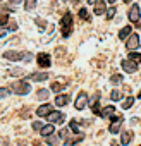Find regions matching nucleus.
Here are the masks:
<instances>
[{
	"mask_svg": "<svg viewBox=\"0 0 141 146\" xmlns=\"http://www.w3.org/2000/svg\"><path fill=\"white\" fill-rule=\"evenodd\" d=\"M47 141H48L50 146H55L57 144V137H53V136H47Z\"/></svg>",
	"mask_w": 141,
	"mask_h": 146,
	"instance_id": "nucleus-34",
	"label": "nucleus"
},
{
	"mask_svg": "<svg viewBox=\"0 0 141 146\" xmlns=\"http://www.w3.org/2000/svg\"><path fill=\"white\" fill-rule=\"evenodd\" d=\"M7 23H9L7 12H2V14H0V26H4V24H7Z\"/></svg>",
	"mask_w": 141,
	"mask_h": 146,
	"instance_id": "nucleus-29",
	"label": "nucleus"
},
{
	"mask_svg": "<svg viewBox=\"0 0 141 146\" xmlns=\"http://www.w3.org/2000/svg\"><path fill=\"white\" fill-rule=\"evenodd\" d=\"M9 95V90L7 88H0V98H4V96H7Z\"/></svg>",
	"mask_w": 141,
	"mask_h": 146,
	"instance_id": "nucleus-35",
	"label": "nucleus"
},
{
	"mask_svg": "<svg viewBox=\"0 0 141 146\" xmlns=\"http://www.w3.org/2000/svg\"><path fill=\"white\" fill-rule=\"evenodd\" d=\"M139 16H141L139 5H138V4H132V5H131V9H129V12H127L129 21H131V23H138V21H139Z\"/></svg>",
	"mask_w": 141,
	"mask_h": 146,
	"instance_id": "nucleus-5",
	"label": "nucleus"
},
{
	"mask_svg": "<svg viewBox=\"0 0 141 146\" xmlns=\"http://www.w3.org/2000/svg\"><path fill=\"white\" fill-rule=\"evenodd\" d=\"M105 11H107V4L103 2V0H96L95 2V14L96 16H102V14H105Z\"/></svg>",
	"mask_w": 141,
	"mask_h": 146,
	"instance_id": "nucleus-12",
	"label": "nucleus"
},
{
	"mask_svg": "<svg viewBox=\"0 0 141 146\" xmlns=\"http://www.w3.org/2000/svg\"><path fill=\"white\" fill-rule=\"evenodd\" d=\"M122 115H115L114 119H112V122H110V125H108V131H110V134H119V131H120V125H122Z\"/></svg>",
	"mask_w": 141,
	"mask_h": 146,
	"instance_id": "nucleus-3",
	"label": "nucleus"
},
{
	"mask_svg": "<svg viewBox=\"0 0 141 146\" xmlns=\"http://www.w3.org/2000/svg\"><path fill=\"white\" fill-rule=\"evenodd\" d=\"M5 29H7V31H17V23H14V21H9Z\"/></svg>",
	"mask_w": 141,
	"mask_h": 146,
	"instance_id": "nucleus-30",
	"label": "nucleus"
},
{
	"mask_svg": "<svg viewBox=\"0 0 141 146\" xmlns=\"http://www.w3.org/2000/svg\"><path fill=\"white\" fill-rule=\"evenodd\" d=\"M53 131H55V125H53V124H47V125H43V127L40 129V134L47 137V136L53 134Z\"/></svg>",
	"mask_w": 141,
	"mask_h": 146,
	"instance_id": "nucleus-16",
	"label": "nucleus"
},
{
	"mask_svg": "<svg viewBox=\"0 0 141 146\" xmlns=\"http://www.w3.org/2000/svg\"><path fill=\"white\" fill-rule=\"evenodd\" d=\"M5 33H7V29H4V28H0V38H4V36H5Z\"/></svg>",
	"mask_w": 141,
	"mask_h": 146,
	"instance_id": "nucleus-39",
	"label": "nucleus"
},
{
	"mask_svg": "<svg viewBox=\"0 0 141 146\" xmlns=\"http://www.w3.org/2000/svg\"><path fill=\"white\" fill-rule=\"evenodd\" d=\"M138 46H139V36L131 33V35L127 36V40H126V48L132 52V50H138Z\"/></svg>",
	"mask_w": 141,
	"mask_h": 146,
	"instance_id": "nucleus-4",
	"label": "nucleus"
},
{
	"mask_svg": "<svg viewBox=\"0 0 141 146\" xmlns=\"http://www.w3.org/2000/svg\"><path fill=\"white\" fill-rule=\"evenodd\" d=\"M110 98H112V102H119V100L122 98V93H120L119 90H114V91L110 93Z\"/></svg>",
	"mask_w": 141,
	"mask_h": 146,
	"instance_id": "nucleus-24",
	"label": "nucleus"
},
{
	"mask_svg": "<svg viewBox=\"0 0 141 146\" xmlns=\"http://www.w3.org/2000/svg\"><path fill=\"white\" fill-rule=\"evenodd\" d=\"M132 103H134V96H127V98L124 100V103H122V108H124V110H129V108L132 107Z\"/></svg>",
	"mask_w": 141,
	"mask_h": 146,
	"instance_id": "nucleus-23",
	"label": "nucleus"
},
{
	"mask_svg": "<svg viewBox=\"0 0 141 146\" xmlns=\"http://www.w3.org/2000/svg\"><path fill=\"white\" fill-rule=\"evenodd\" d=\"M122 79H124V78H122L120 74H114V76L110 78V83H112V84H120Z\"/></svg>",
	"mask_w": 141,
	"mask_h": 146,
	"instance_id": "nucleus-26",
	"label": "nucleus"
},
{
	"mask_svg": "<svg viewBox=\"0 0 141 146\" xmlns=\"http://www.w3.org/2000/svg\"><path fill=\"white\" fill-rule=\"evenodd\" d=\"M12 74H14V76H17V74H23V70H21V69H14V70H12Z\"/></svg>",
	"mask_w": 141,
	"mask_h": 146,
	"instance_id": "nucleus-38",
	"label": "nucleus"
},
{
	"mask_svg": "<svg viewBox=\"0 0 141 146\" xmlns=\"http://www.w3.org/2000/svg\"><path fill=\"white\" fill-rule=\"evenodd\" d=\"M70 4H74V5H76V4H79V0H70Z\"/></svg>",
	"mask_w": 141,
	"mask_h": 146,
	"instance_id": "nucleus-42",
	"label": "nucleus"
},
{
	"mask_svg": "<svg viewBox=\"0 0 141 146\" xmlns=\"http://www.w3.org/2000/svg\"><path fill=\"white\" fill-rule=\"evenodd\" d=\"M36 62H38V65H40V67L47 69V67H50V65H52V57H50V53H47V52H41V53H38V57H36Z\"/></svg>",
	"mask_w": 141,
	"mask_h": 146,
	"instance_id": "nucleus-2",
	"label": "nucleus"
},
{
	"mask_svg": "<svg viewBox=\"0 0 141 146\" xmlns=\"http://www.w3.org/2000/svg\"><path fill=\"white\" fill-rule=\"evenodd\" d=\"M60 24H62V28H70V26H72V14L65 12L62 16V19H60Z\"/></svg>",
	"mask_w": 141,
	"mask_h": 146,
	"instance_id": "nucleus-13",
	"label": "nucleus"
},
{
	"mask_svg": "<svg viewBox=\"0 0 141 146\" xmlns=\"http://www.w3.org/2000/svg\"><path fill=\"white\" fill-rule=\"evenodd\" d=\"M95 2H96V0H88V4H90V5H95Z\"/></svg>",
	"mask_w": 141,
	"mask_h": 146,
	"instance_id": "nucleus-41",
	"label": "nucleus"
},
{
	"mask_svg": "<svg viewBox=\"0 0 141 146\" xmlns=\"http://www.w3.org/2000/svg\"><path fill=\"white\" fill-rule=\"evenodd\" d=\"M35 7H36V0H24V11L31 12L35 11Z\"/></svg>",
	"mask_w": 141,
	"mask_h": 146,
	"instance_id": "nucleus-21",
	"label": "nucleus"
},
{
	"mask_svg": "<svg viewBox=\"0 0 141 146\" xmlns=\"http://www.w3.org/2000/svg\"><path fill=\"white\" fill-rule=\"evenodd\" d=\"M122 2H131V0H122Z\"/></svg>",
	"mask_w": 141,
	"mask_h": 146,
	"instance_id": "nucleus-44",
	"label": "nucleus"
},
{
	"mask_svg": "<svg viewBox=\"0 0 141 146\" xmlns=\"http://www.w3.org/2000/svg\"><path fill=\"white\" fill-rule=\"evenodd\" d=\"M59 136H60V137H62V139H64V137H67V136H69V131H67V129H62V131H60V134H59Z\"/></svg>",
	"mask_w": 141,
	"mask_h": 146,
	"instance_id": "nucleus-36",
	"label": "nucleus"
},
{
	"mask_svg": "<svg viewBox=\"0 0 141 146\" xmlns=\"http://www.w3.org/2000/svg\"><path fill=\"white\" fill-rule=\"evenodd\" d=\"M115 12H117V9H115V7H110V9L107 11V19H112V17L115 16Z\"/></svg>",
	"mask_w": 141,
	"mask_h": 146,
	"instance_id": "nucleus-32",
	"label": "nucleus"
},
{
	"mask_svg": "<svg viewBox=\"0 0 141 146\" xmlns=\"http://www.w3.org/2000/svg\"><path fill=\"white\" fill-rule=\"evenodd\" d=\"M4 57H5L7 60H12V62H17V60H24V53H23V52H14V50L4 52Z\"/></svg>",
	"mask_w": 141,
	"mask_h": 146,
	"instance_id": "nucleus-7",
	"label": "nucleus"
},
{
	"mask_svg": "<svg viewBox=\"0 0 141 146\" xmlns=\"http://www.w3.org/2000/svg\"><path fill=\"white\" fill-rule=\"evenodd\" d=\"M107 2H108V4H114V2H115V0H107Z\"/></svg>",
	"mask_w": 141,
	"mask_h": 146,
	"instance_id": "nucleus-43",
	"label": "nucleus"
},
{
	"mask_svg": "<svg viewBox=\"0 0 141 146\" xmlns=\"http://www.w3.org/2000/svg\"><path fill=\"white\" fill-rule=\"evenodd\" d=\"M69 102H70V96L69 95H57V98H55V105L57 107H64Z\"/></svg>",
	"mask_w": 141,
	"mask_h": 146,
	"instance_id": "nucleus-14",
	"label": "nucleus"
},
{
	"mask_svg": "<svg viewBox=\"0 0 141 146\" xmlns=\"http://www.w3.org/2000/svg\"><path fill=\"white\" fill-rule=\"evenodd\" d=\"M0 2H2V0H0Z\"/></svg>",
	"mask_w": 141,
	"mask_h": 146,
	"instance_id": "nucleus-46",
	"label": "nucleus"
},
{
	"mask_svg": "<svg viewBox=\"0 0 141 146\" xmlns=\"http://www.w3.org/2000/svg\"><path fill=\"white\" fill-rule=\"evenodd\" d=\"M64 90V84L62 83H52V91L53 93H59V91H62Z\"/></svg>",
	"mask_w": 141,
	"mask_h": 146,
	"instance_id": "nucleus-27",
	"label": "nucleus"
},
{
	"mask_svg": "<svg viewBox=\"0 0 141 146\" xmlns=\"http://www.w3.org/2000/svg\"><path fill=\"white\" fill-rule=\"evenodd\" d=\"M98 100H100V95H95V96H93V103H91V112H93L95 115H100V112H102Z\"/></svg>",
	"mask_w": 141,
	"mask_h": 146,
	"instance_id": "nucleus-15",
	"label": "nucleus"
},
{
	"mask_svg": "<svg viewBox=\"0 0 141 146\" xmlns=\"http://www.w3.org/2000/svg\"><path fill=\"white\" fill-rule=\"evenodd\" d=\"M41 127H43V125H41V122H33V129H36V131H38V129H41Z\"/></svg>",
	"mask_w": 141,
	"mask_h": 146,
	"instance_id": "nucleus-37",
	"label": "nucleus"
},
{
	"mask_svg": "<svg viewBox=\"0 0 141 146\" xmlns=\"http://www.w3.org/2000/svg\"><path fill=\"white\" fill-rule=\"evenodd\" d=\"M17 4H21V0H11V5H17Z\"/></svg>",
	"mask_w": 141,
	"mask_h": 146,
	"instance_id": "nucleus-40",
	"label": "nucleus"
},
{
	"mask_svg": "<svg viewBox=\"0 0 141 146\" xmlns=\"http://www.w3.org/2000/svg\"><path fill=\"white\" fill-rule=\"evenodd\" d=\"M120 65H122V69L127 72V74H134V72L138 70V64H134V62L129 60V58H127V60H122Z\"/></svg>",
	"mask_w": 141,
	"mask_h": 146,
	"instance_id": "nucleus-9",
	"label": "nucleus"
},
{
	"mask_svg": "<svg viewBox=\"0 0 141 146\" xmlns=\"http://www.w3.org/2000/svg\"><path fill=\"white\" fill-rule=\"evenodd\" d=\"M36 146H41V144H36Z\"/></svg>",
	"mask_w": 141,
	"mask_h": 146,
	"instance_id": "nucleus-45",
	"label": "nucleus"
},
{
	"mask_svg": "<svg viewBox=\"0 0 141 146\" xmlns=\"http://www.w3.org/2000/svg\"><path fill=\"white\" fill-rule=\"evenodd\" d=\"M70 33H72V26H70V28H62V36L64 38H69Z\"/></svg>",
	"mask_w": 141,
	"mask_h": 146,
	"instance_id": "nucleus-31",
	"label": "nucleus"
},
{
	"mask_svg": "<svg viewBox=\"0 0 141 146\" xmlns=\"http://www.w3.org/2000/svg\"><path fill=\"white\" fill-rule=\"evenodd\" d=\"M139 146H141V144H139Z\"/></svg>",
	"mask_w": 141,
	"mask_h": 146,
	"instance_id": "nucleus-47",
	"label": "nucleus"
},
{
	"mask_svg": "<svg viewBox=\"0 0 141 146\" xmlns=\"http://www.w3.org/2000/svg\"><path fill=\"white\" fill-rule=\"evenodd\" d=\"M52 112H53V107L50 103H45V105H41V107L36 108V115L38 117H48Z\"/></svg>",
	"mask_w": 141,
	"mask_h": 146,
	"instance_id": "nucleus-8",
	"label": "nucleus"
},
{
	"mask_svg": "<svg viewBox=\"0 0 141 146\" xmlns=\"http://www.w3.org/2000/svg\"><path fill=\"white\" fill-rule=\"evenodd\" d=\"M35 23L38 24L40 31H45V28H47V21H45V19H41V17H36V21H35Z\"/></svg>",
	"mask_w": 141,
	"mask_h": 146,
	"instance_id": "nucleus-25",
	"label": "nucleus"
},
{
	"mask_svg": "<svg viewBox=\"0 0 141 146\" xmlns=\"http://www.w3.org/2000/svg\"><path fill=\"white\" fill-rule=\"evenodd\" d=\"M114 112H115V107H112V105H110V107H105V108L100 112V117H102V119H107V117L114 115Z\"/></svg>",
	"mask_w": 141,
	"mask_h": 146,
	"instance_id": "nucleus-18",
	"label": "nucleus"
},
{
	"mask_svg": "<svg viewBox=\"0 0 141 146\" xmlns=\"http://www.w3.org/2000/svg\"><path fill=\"white\" fill-rule=\"evenodd\" d=\"M38 96H40L41 100H47V98H48V91H47V90H38Z\"/></svg>",
	"mask_w": 141,
	"mask_h": 146,
	"instance_id": "nucleus-33",
	"label": "nucleus"
},
{
	"mask_svg": "<svg viewBox=\"0 0 141 146\" xmlns=\"http://www.w3.org/2000/svg\"><path fill=\"white\" fill-rule=\"evenodd\" d=\"M78 14H79V19H83V21H86V23H90V21H91V16H90V12H88V9H84V7H81Z\"/></svg>",
	"mask_w": 141,
	"mask_h": 146,
	"instance_id": "nucleus-19",
	"label": "nucleus"
},
{
	"mask_svg": "<svg viewBox=\"0 0 141 146\" xmlns=\"http://www.w3.org/2000/svg\"><path fill=\"white\" fill-rule=\"evenodd\" d=\"M74 107H76L78 110H83V108H86V107H88V95L81 91V93L78 95V98H76V103H74Z\"/></svg>",
	"mask_w": 141,
	"mask_h": 146,
	"instance_id": "nucleus-6",
	"label": "nucleus"
},
{
	"mask_svg": "<svg viewBox=\"0 0 141 146\" xmlns=\"http://www.w3.org/2000/svg\"><path fill=\"white\" fill-rule=\"evenodd\" d=\"M48 120H50V124H62L65 120V115L62 112H52L48 115Z\"/></svg>",
	"mask_w": 141,
	"mask_h": 146,
	"instance_id": "nucleus-10",
	"label": "nucleus"
},
{
	"mask_svg": "<svg viewBox=\"0 0 141 146\" xmlns=\"http://www.w3.org/2000/svg\"><path fill=\"white\" fill-rule=\"evenodd\" d=\"M129 60H132L134 64H141V53L139 52H131L129 53Z\"/></svg>",
	"mask_w": 141,
	"mask_h": 146,
	"instance_id": "nucleus-22",
	"label": "nucleus"
},
{
	"mask_svg": "<svg viewBox=\"0 0 141 146\" xmlns=\"http://www.w3.org/2000/svg\"><path fill=\"white\" fill-rule=\"evenodd\" d=\"M69 127H70V131H72L74 134H79V132H81V131H79V127H78V124H76V120H70Z\"/></svg>",
	"mask_w": 141,
	"mask_h": 146,
	"instance_id": "nucleus-28",
	"label": "nucleus"
},
{
	"mask_svg": "<svg viewBox=\"0 0 141 146\" xmlns=\"http://www.w3.org/2000/svg\"><path fill=\"white\" fill-rule=\"evenodd\" d=\"M131 139H132V131H126V132H122V136H120V144L126 146V144L131 143Z\"/></svg>",
	"mask_w": 141,
	"mask_h": 146,
	"instance_id": "nucleus-17",
	"label": "nucleus"
},
{
	"mask_svg": "<svg viewBox=\"0 0 141 146\" xmlns=\"http://www.w3.org/2000/svg\"><path fill=\"white\" fill-rule=\"evenodd\" d=\"M48 78H50L48 72H33V74L28 76L29 81H45V79H48Z\"/></svg>",
	"mask_w": 141,
	"mask_h": 146,
	"instance_id": "nucleus-11",
	"label": "nucleus"
},
{
	"mask_svg": "<svg viewBox=\"0 0 141 146\" xmlns=\"http://www.w3.org/2000/svg\"><path fill=\"white\" fill-rule=\"evenodd\" d=\"M131 31H132L131 26H124V28L119 31V38H120V40H127V36L131 35Z\"/></svg>",
	"mask_w": 141,
	"mask_h": 146,
	"instance_id": "nucleus-20",
	"label": "nucleus"
},
{
	"mask_svg": "<svg viewBox=\"0 0 141 146\" xmlns=\"http://www.w3.org/2000/svg\"><path fill=\"white\" fill-rule=\"evenodd\" d=\"M11 91L16 93V95H28V93L31 91V86H29L26 81L17 79V81H14V83L11 84Z\"/></svg>",
	"mask_w": 141,
	"mask_h": 146,
	"instance_id": "nucleus-1",
	"label": "nucleus"
}]
</instances>
